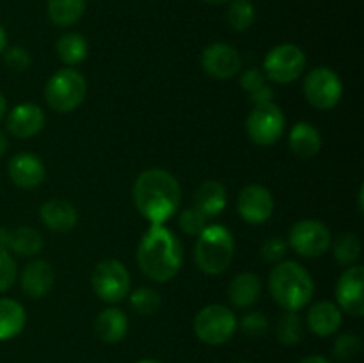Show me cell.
I'll use <instances>...</instances> for the list:
<instances>
[{"instance_id":"obj_2","label":"cell","mask_w":364,"mask_h":363,"mask_svg":"<svg viewBox=\"0 0 364 363\" xmlns=\"http://www.w3.org/2000/svg\"><path fill=\"white\" fill-rule=\"evenodd\" d=\"M137 263L151 281H171L183 263V246L164 224H151L137 248Z\"/></svg>"},{"instance_id":"obj_32","label":"cell","mask_w":364,"mask_h":363,"mask_svg":"<svg viewBox=\"0 0 364 363\" xmlns=\"http://www.w3.org/2000/svg\"><path fill=\"white\" fill-rule=\"evenodd\" d=\"M361 351V338L355 333H343L334 340L333 356L340 362H348L355 358Z\"/></svg>"},{"instance_id":"obj_6","label":"cell","mask_w":364,"mask_h":363,"mask_svg":"<svg viewBox=\"0 0 364 363\" xmlns=\"http://www.w3.org/2000/svg\"><path fill=\"white\" fill-rule=\"evenodd\" d=\"M238 320L233 310L223 305H208L194 317V333L203 344L223 345L237 333Z\"/></svg>"},{"instance_id":"obj_37","label":"cell","mask_w":364,"mask_h":363,"mask_svg":"<svg viewBox=\"0 0 364 363\" xmlns=\"http://www.w3.org/2000/svg\"><path fill=\"white\" fill-rule=\"evenodd\" d=\"M287 253L288 242L281 237H270L262 244V258L270 263H279Z\"/></svg>"},{"instance_id":"obj_11","label":"cell","mask_w":364,"mask_h":363,"mask_svg":"<svg viewBox=\"0 0 364 363\" xmlns=\"http://www.w3.org/2000/svg\"><path fill=\"white\" fill-rule=\"evenodd\" d=\"M333 244L331 230L316 219H302L288 231V248L306 258H316L326 255Z\"/></svg>"},{"instance_id":"obj_7","label":"cell","mask_w":364,"mask_h":363,"mask_svg":"<svg viewBox=\"0 0 364 363\" xmlns=\"http://www.w3.org/2000/svg\"><path fill=\"white\" fill-rule=\"evenodd\" d=\"M91 285L95 294L103 302L116 305L130 294L132 278L123 262L116 258H107L102 260L92 270Z\"/></svg>"},{"instance_id":"obj_15","label":"cell","mask_w":364,"mask_h":363,"mask_svg":"<svg viewBox=\"0 0 364 363\" xmlns=\"http://www.w3.org/2000/svg\"><path fill=\"white\" fill-rule=\"evenodd\" d=\"M46 116L36 103H20L7 114L6 127L13 137L31 139L45 128Z\"/></svg>"},{"instance_id":"obj_34","label":"cell","mask_w":364,"mask_h":363,"mask_svg":"<svg viewBox=\"0 0 364 363\" xmlns=\"http://www.w3.org/2000/svg\"><path fill=\"white\" fill-rule=\"evenodd\" d=\"M242 333L249 338H259L269 331V319L262 312H249L238 322Z\"/></svg>"},{"instance_id":"obj_30","label":"cell","mask_w":364,"mask_h":363,"mask_svg":"<svg viewBox=\"0 0 364 363\" xmlns=\"http://www.w3.org/2000/svg\"><path fill=\"white\" fill-rule=\"evenodd\" d=\"M331 248H333L334 258L345 267L354 265L361 256V241L355 233H341L334 241V244H331Z\"/></svg>"},{"instance_id":"obj_27","label":"cell","mask_w":364,"mask_h":363,"mask_svg":"<svg viewBox=\"0 0 364 363\" xmlns=\"http://www.w3.org/2000/svg\"><path fill=\"white\" fill-rule=\"evenodd\" d=\"M45 246L43 235L32 226H18L9 230V249L20 256H34Z\"/></svg>"},{"instance_id":"obj_21","label":"cell","mask_w":364,"mask_h":363,"mask_svg":"<svg viewBox=\"0 0 364 363\" xmlns=\"http://www.w3.org/2000/svg\"><path fill=\"white\" fill-rule=\"evenodd\" d=\"M263 283L258 274L255 273H240L231 280L228 295H230L231 305L237 308H251L252 305L262 298Z\"/></svg>"},{"instance_id":"obj_12","label":"cell","mask_w":364,"mask_h":363,"mask_svg":"<svg viewBox=\"0 0 364 363\" xmlns=\"http://www.w3.org/2000/svg\"><path fill=\"white\" fill-rule=\"evenodd\" d=\"M274 196L267 187L259 184H251L244 187L238 194L237 210L242 219L249 224H262L270 219L274 214Z\"/></svg>"},{"instance_id":"obj_29","label":"cell","mask_w":364,"mask_h":363,"mask_svg":"<svg viewBox=\"0 0 364 363\" xmlns=\"http://www.w3.org/2000/svg\"><path fill=\"white\" fill-rule=\"evenodd\" d=\"M228 23L233 31L244 32L252 27L256 20V9L251 0H231L228 7Z\"/></svg>"},{"instance_id":"obj_20","label":"cell","mask_w":364,"mask_h":363,"mask_svg":"<svg viewBox=\"0 0 364 363\" xmlns=\"http://www.w3.org/2000/svg\"><path fill=\"white\" fill-rule=\"evenodd\" d=\"M95 333L103 344H119L128 333V317L123 310L105 308L95 320Z\"/></svg>"},{"instance_id":"obj_18","label":"cell","mask_w":364,"mask_h":363,"mask_svg":"<svg viewBox=\"0 0 364 363\" xmlns=\"http://www.w3.org/2000/svg\"><path fill=\"white\" fill-rule=\"evenodd\" d=\"M39 216L46 228L59 231V233L73 230L78 223V212L75 205L63 198H53L43 203L39 209Z\"/></svg>"},{"instance_id":"obj_33","label":"cell","mask_w":364,"mask_h":363,"mask_svg":"<svg viewBox=\"0 0 364 363\" xmlns=\"http://www.w3.org/2000/svg\"><path fill=\"white\" fill-rule=\"evenodd\" d=\"M178 224H180V228L187 235H196V237H199V235L206 230V226H208V217L203 212H199L196 206H192V209L183 210V212L180 214Z\"/></svg>"},{"instance_id":"obj_8","label":"cell","mask_w":364,"mask_h":363,"mask_svg":"<svg viewBox=\"0 0 364 363\" xmlns=\"http://www.w3.org/2000/svg\"><path fill=\"white\" fill-rule=\"evenodd\" d=\"M287 125L283 110L274 102L255 105L245 120V132L255 144L272 146L281 139Z\"/></svg>"},{"instance_id":"obj_47","label":"cell","mask_w":364,"mask_h":363,"mask_svg":"<svg viewBox=\"0 0 364 363\" xmlns=\"http://www.w3.org/2000/svg\"><path fill=\"white\" fill-rule=\"evenodd\" d=\"M238 363H251V362H238Z\"/></svg>"},{"instance_id":"obj_13","label":"cell","mask_w":364,"mask_h":363,"mask_svg":"<svg viewBox=\"0 0 364 363\" xmlns=\"http://www.w3.org/2000/svg\"><path fill=\"white\" fill-rule=\"evenodd\" d=\"M364 267L359 263L347 267L336 283V299L341 312L352 317L364 315Z\"/></svg>"},{"instance_id":"obj_14","label":"cell","mask_w":364,"mask_h":363,"mask_svg":"<svg viewBox=\"0 0 364 363\" xmlns=\"http://www.w3.org/2000/svg\"><path fill=\"white\" fill-rule=\"evenodd\" d=\"M201 66L210 77L217 80H228L240 71L242 56L228 43H213L203 50Z\"/></svg>"},{"instance_id":"obj_22","label":"cell","mask_w":364,"mask_h":363,"mask_svg":"<svg viewBox=\"0 0 364 363\" xmlns=\"http://www.w3.org/2000/svg\"><path fill=\"white\" fill-rule=\"evenodd\" d=\"M288 146L291 152L301 159H311L322 149V135L318 128L313 127L311 123L299 121L290 132L288 137Z\"/></svg>"},{"instance_id":"obj_5","label":"cell","mask_w":364,"mask_h":363,"mask_svg":"<svg viewBox=\"0 0 364 363\" xmlns=\"http://www.w3.org/2000/svg\"><path fill=\"white\" fill-rule=\"evenodd\" d=\"M87 95L85 77L75 68H63L50 77L45 88V100L59 114L73 112L84 103Z\"/></svg>"},{"instance_id":"obj_19","label":"cell","mask_w":364,"mask_h":363,"mask_svg":"<svg viewBox=\"0 0 364 363\" xmlns=\"http://www.w3.org/2000/svg\"><path fill=\"white\" fill-rule=\"evenodd\" d=\"M308 327L316 337H331L343 324V312L333 301H320L309 308L306 317Z\"/></svg>"},{"instance_id":"obj_4","label":"cell","mask_w":364,"mask_h":363,"mask_svg":"<svg viewBox=\"0 0 364 363\" xmlns=\"http://www.w3.org/2000/svg\"><path fill=\"white\" fill-rule=\"evenodd\" d=\"M235 255V241L226 226L213 224L199 235L196 242L194 256L199 270L210 276L224 273L230 267Z\"/></svg>"},{"instance_id":"obj_28","label":"cell","mask_w":364,"mask_h":363,"mask_svg":"<svg viewBox=\"0 0 364 363\" xmlns=\"http://www.w3.org/2000/svg\"><path fill=\"white\" fill-rule=\"evenodd\" d=\"M304 337V320L297 312H284L276 322V338L283 345H297Z\"/></svg>"},{"instance_id":"obj_3","label":"cell","mask_w":364,"mask_h":363,"mask_svg":"<svg viewBox=\"0 0 364 363\" xmlns=\"http://www.w3.org/2000/svg\"><path fill=\"white\" fill-rule=\"evenodd\" d=\"M269 290L274 301L284 312H299L311 301L315 294L313 278L304 267L294 260L279 262L269 276Z\"/></svg>"},{"instance_id":"obj_46","label":"cell","mask_w":364,"mask_h":363,"mask_svg":"<svg viewBox=\"0 0 364 363\" xmlns=\"http://www.w3.org/2000/svg\"><path fill=\"white\" fill-rule=\"evenodd\" d=\"M137 363H162V362H160V359H155V358H144Z\"/></svg>"},{"instance_id":"obj_25","label":"cell","mask_w":364,"mask_h":363,"mask_svg":"<svg viewBox=\"0 0 364 363\" xmlns=\"http://www.w3.org/2000/svg\"><path fill=\"white\" fill-rule=\"evenodd\" d=\"M85 7L87 0H48L46 14L57 27H70L84 16Z\"/></svg>"},{"instance_id":"obj_17","label":"cell","mask_w":364,"mask_h":363,"mask_svg":"<svg viewBox=\"0 0 364 363\" xmlns=\"http://www.w3.org/2000/svg\"><path fill=\"white\" fill-rule=\"evenodd\" d=\"M55 273L46 260H32L20 274V287L28 298L41 299L52 290Z\"/></svg>"},{"instance_id":"obj_23","label":"cell","mask_w":364,"mask_h":363,"mask_svg":"<svg viewBox=\"0 0 364 363\" xmlns=\"http://www.w3.org/2000/svg\"><path fill=\"white\" fill-rule=\"evenodd\" d=\"M228 203V191L220 182L206 180L194 194V206L206 217L219 216Z\"/></svg>"},{"instance_id":"obj_24","label":"cell","mask_w":364,"mask_h":363,"mask_svg":"<svg viewBox=\"0 0 364 363\" xmlns=\"http://www.w3.org/2000/svg\"><path fill=\"white\" fill-rule=\"evenodd\" d=\"M27 324L25 308L16 299L0 298V340H11L23 331Z\"/></svg>"},{"instance_id":"obj_45","label":"cell","mask_w":364,"mask_h":363,"mask_svg":"<svg viewBox=\"0 0 364 363\" xmlns=\"http://www.w3.org/2000/svg\"><path fill=\"white\" fill-rule=\"evenodd\" d=\"M205 2H208V4H213V6H220V4L231 2V0H205Z\"/></svg>"},{"instance_id":"obj_10","label":"cell","mask_w":364,"mask_h":363,"mask_svg":"<svg viewBox=\"0 0 364 363\" xmlns=\"http://www.w3.org/2000/svg\"><path fill=\"white\" fill-rule=\"evenodd\" d=\"M306 70V53L291 43H283L270 50L263 60V73L277 84H291Z\"/></svg>"},{"instance_id":"obj_9","label":"cell","mask_w":364,"mask_h":363,"mask_svg":"<svg viewBox=\"0 0 364 363\" xmlns=\"http://www.w3.org/2000/svg\"><path fill=\"white\" fill-rule=\"evenodd\" d=\"M304 96L318 110H331L343 96V84L340 75L329 66H316L306 75Z\"/></svg>"},{"instance_id":"obj_39","label":"cell","mask_w":364,"mask_h":363,"mask_svg":"<svg viewBox=\"0 0 364 363\" xmlns=\"http://www.w3.org/2000/svg\"><path fill=\"white\" fill-rule=\"evenodd\" d=\"M249 100H251L255 105H262V103H270L274 100V91L270 85H263V88H259L258 91L251 93L249 95Z\"/></svg>"},{"instance_id":"obj_41","label":"cell","mask_w":364,"mask_h":363,"mask_svg":"<svg viewBox=\"0 0 364 363\" xmlns=\"http://www.w3.org/2000/svg\"><path fill=\"white\" fill-rule=\"evenodd\" d=\"M0 249L9 251V230L7 228H0Z\"/></svg>"},{"instance_id":"obj_40","label":"cell","mask_w":364,"mask_h":363,"mask_svg":"<svg viewBox=\"0 0 364 363\" xmlns=\"http://www.w3.org/2000/svg\"><path fill=\"white\" fill-rule=\"evenodd\" d=\"M299 363H333L329 358L326 356H320V354H313V356H306L304 359H301Z\"/></svg>"},{"instance_id":"obj_42","label":"cell","mask_w":364,"mask_h":363,"mask_svg":"<svg viewBox=\"0 0 364 363\" xmlns=\"http://www.w3.org/2000/svg\"><path fill=\"white\" fill-rule=\"evenodd\" d=\"M7 148H9V141H7L6 134H4V132L0 130V157L6 155Z\"/></svg>"},{"instance_id":"obj_38","label":"cell","mask_w":364,"mask_h":363,"mask_svg":"<svg viewBox=\"0 0 364 363\" xmlns=\"http://www.w3.org/2000/svg\"><path fill=\"white\" fill-rule=\"evenodd\" d=\"M265 80L267 77L262 70H258V68H249V70H245L244 73H242L240 85L244 91H247L249 95H251V93L263 88V85H265Z\"/></svg>"},{"instance_id":"obj_26","label":"cell","mask_w":364,"mask_h":363,"mask_svg":"<svg viewBox=\"0 0 364 363\" xmlns=\"http://www.w3.org/2000/svg\"><path fill=\"white\" fill-rule=\"evenodd\" d=\"M57 56L66 66H77L84 63L89 53L87 39L78 32H66L57 41Z\"/></svg>"},{"instance_id":"obj_1","label":"cell","mask_w":364,"mask_h":363,"mask_svg":"<svg viewBox=\"0 0 364 363\" xmlns=\"http://www.w3.org/2000/svg\"><path fill=\"white\" fill-rule=\"evenodd\" d=\"M134 203L151 224H164L176 214L181 203L180 182L169 171L151 167L142 171L134 184Z\"/></svg>"},{"instance_id":"obj_44","label":"cell","mask_w":364,"mask_h":363,"mask_svg":"<svg viewBox=\"0 0 364 363\" xmlns=\"http://www.w3.org/2000/svg\"><path fill=\"white\" fill-rule=\"evenodd\" d=\"M6 112H7V102H6V98H4L2 93H0V121L4 120Z\"/></svg>"},{"instance_id":"obj_36","label":"cell","mask_w":364,"mask_h":363,"mask_svg":"<svg viewBox=\"0 0 364 363\" xmlns=\"http://www.w3.org/2000/svg\"><path fill=\"white\" fill-rule=\"evenodd\" d=\"M16 262L7 249H0V292L9 290L16 281Z\"/></svg>"},{"instance_id":"obj_31","label":"cell","mask_w":364,"mask_h":363,"mask_svg":"<svg viewBox=\"0 0 364 363\" xmlns=\"http://www.w3.org/2000/svg\"><path fill=\"white\" fill-rule=\"evenodd\" d=\"M130 295V306L139 315H153L162 308V295L151 287H141Z\"/></svg>"},{"instance_id":"obj_35","label":"cell","mask_w":364,"mask_h":363,"mask_svg":"<svg viewBox=\"0 0 364 363\" xmlns=\"http://www.w3.org/2000/svg\"><path fill=\"white\" fill-rule=\"evenodd\" d=\"M4 63L9 68L11 71H27L32 64V57L28 53V50H25L23 46H11V48L4 50Z\"/></svg>"},{"instance_id":"obj_43","label":"cell","mask_w":364,"mask_h":363,"mask_svg":"<svg viewBox=\"0 0 364 363\" xmlns=\"http://www.w3.org/2000/svg\"><path fill=\"white\" fill-rule=\"evenodd\" d=\"M6 48H7V34L6 31H4L2 25H0V56H2Z\"/></svg>"},{"instance_id":"obj_16","label":"cell","mask_w":364,"mask_h":363,"mask_svg":"<svg viewBox=\"0 0 364 363\" xmlns=\"http://www.w3.org/2000/svg\"><path fill=\"white\" fill-rule=\"evenodd\" d=\"M7 173H9L13 184L21 189L39 187L46 178V169L43 160L28 152H20L11 157Z\"/></svg>"}]
</instances>
